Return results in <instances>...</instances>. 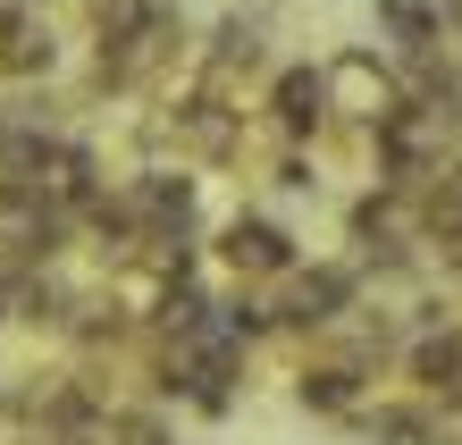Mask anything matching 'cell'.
<instances>
[{"instance_id":"obj_9","label":"cell","mask_w":462,"mask_h":445,"mask_svg":"<svg viewBox=\"0 0 462 445\" xmlns=\"http://www.w3.org/2000/svg\"><path fill=\"white\" fill-rule=\"evenodd\" d=\"M454 403H462V386H454Z\"/></svg>"},{"instance_id":"obj_4","label":"cell","mask_w":462,"mask_h":445,"mask_svg":"<svg viewBox=\"0 0 462 445\" xmlns=\"http://www.w3.org/2000/svg\"><path fill=\"white\" fill-rule=\"evenodd\" d=\"M68 76V17L60 9H25V0H0V93L51 85Z\"/></svg>"},{"instance_id":"obj_6","label":"cell","mask_w":462,"mask_h":445,"mask_svg":"<svg viewBox=\"0 0 462 445\" xmlns=\"http://www.w3.org/2000/svg\"><path fill=\"white\" fill-rule=\"evenodd\" d=\"M403 370H412V386L420 395H454L462 386V328H412V337H403Z\"/></svg>"},{"instance_id":"obj_7","label":"cell","mask_w":462,"mask_h":445,"mask_svg":"<svg viewBox=\"0 0 462 445\" xmlns=\"http://www.w3.org/2000/svg\"><path fill=\"white\" fill-rule=\"evenodd\" d=\"M362 370H345V361H328V353H311L303 370H294V403L303 412H328V421H345V412H362Z\"/></svg>"},{"instance_id":"obj_5","label":"cell","mask_w":462,"mask_h":445,"mask_svg":"<svg viewBox=\"0 0 462 445\" xmlns=\"http://www.w3.org/2000/svg\"><path fill=\"white\" fill-rule=\"evenodd\" d=\"M261 126H269V144L311 152V134L328 126V85H319V60H278V68H269V85H261Z\"/></svg>"},{"instance_id":"obj_2","label":"cell","mask_w":462,"mask_h":445,"mask_svg":"<svg viewBox=\"0 0 462 445\" xmlns=\"http://www.w3.org/2000/svg\"><path fill=\"white\" fill-rule=\"evenodd\" d=\"M353 302H362V269L353 261H294L278 286H261V311L278 337H328Z\"/></svg>"},{"instance_id":"obj_1","label":"cell","mask_w":462,"mask_h":445,"mask_svg":"<svg viewBox=\"0 0 462 445\" xmlns=\"http://www.w3.org/2000/svg\"><path fill=\"white\" fill-rule=\"evenodd\" d=\"M202 261L219 269V286H278V277L303 261V244H294V227L278 210H261V202H244L227 218H210V236H202Z\"/></svg>"},{"instance_id":"obj_8","label":"cell","mask_w":462,"mask_h":445,"mask_svg":"<svg viewBox=\"0 0 462 445\" xmlns=\"http://www.w3.org/2000/svg\"><path fill=\"white\" fill-rule=\"evenodd\" d=\"M370 25L387 34V51H403V60H420V51H438V42H446L438 0H370Z\"/></svg>"},{"instance_id":"obj_3","label":"cell","mask_w":462,"mask_h":445,"mask_svg":"<svg viewBox=\"0 0 462 445\" xmlns=\"http://www.w3.org/2000/svg\"><path fill=\"white\" fill-rule=\"evenodd\" d=\"M319 85H328V118H353V126H387L403 109V76L395 60H378L370 42H345L319 60Z\"/></svg>"}]
</instances>
